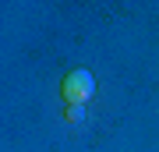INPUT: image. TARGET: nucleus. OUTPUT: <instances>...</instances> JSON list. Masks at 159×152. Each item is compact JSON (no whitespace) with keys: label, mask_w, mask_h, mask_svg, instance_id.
Here are the masks:
<instances>
[{"label":"nucleus","mask_w":159,"mask_h":152,"mask_svg":"<svg viewBox=\"0 0 159 152\" xmlns=\"http://www.w3.org/2000/svg\"><path fill=\"white\" fill-rule=\"evenodd\" d=\"M64 117H67L71 124H78V120L85 117V110H81V106H67V110H64Z\"/></svg>","instance_id":"obj_2"},{"label":"nucleus","mask_w":159,"mask_h":152,"mask_svg":"<svg viewBox=\"0 0 159 152\" xmlns=\"http://www.w3.org/2000/svg\"><path fill=\"white\" fill-rule=\"evenodd\" d=\"M60 96L67 106H81V103H89L92 96H96V78H92V71L85 67H74L64 74V81H60Z\"/></svg>","instance_id":"obj_1"}]
</instances>
